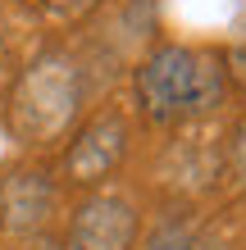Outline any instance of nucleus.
<instances>
[{"label":"nucleus","mask_w":246,"mask_h":250,"mask_svg":"<svg viewBox=\"0 0 246 250\" xmlns=\"http://www.w3.org/2000/svg\"><path fill=\"white\" fill-rule=\"evenodd\" d=\"M133 91H137V105L151 123L187 127V123L219 114V105L228 100V68L219 55H210L201 46L169 41V46H155L137 64Z\"/></svg>","instance_id":"obj_1"},{"label":"nucleus","mask_w":246,"mask_h":250,"mask_svg":"<svg viewBox=\"0 0 246 250\" xmlns=\"http://www.w3.org/2000/svg\"><path fill=\"white\" fill-rule=\"evenodd\" d=\"M82 100H87V86H82L78 60L64 50H46L19 73L9 91V105H5L9 132L19 141H55L73 127Z\"/></svg>","instance_id":"obj_2"},{"label":"nucleus","mask_w":246,"mask_h":250,"mask_svg":"<svg viewBox=\"0 0 246 250\" xmlns=\"http://www.w3.org/2000/svg\"><path fill=\"white\" fill-rule=\"evenodd\" d=\"M128 146H133V132H128V119L119 109L91 114L64 150V178L73 187H96V182L114 178L119 164L128 159Z\"/></svg>","instance_id":"obj_3"},{"label":"nucleus","mask_w":246,"mask_h":250,"mask_svg":"<svg viewBox=\"0 0 246 250\" xmlns=\"http://www.w3.org/2000/svg\"><path fill=\"white\" fill-rule=\"evenodd\" d=\"M137 232H141L137 209L123 196L100 191V196H87L73 209V218H68V237H64L60 250H133Z\"/></svg>","instance_id":"obj_4"},{"label":"nucleus","mask_w":246,"mask_h":250,"mask_svg":"<svg viewBox=\"0 0 246 250\" xmlns=\"http://www.w3.org/2000/svg\"><path fill=\"white\" fill-rule=\"evenodd\" d=\"M60 187L41 168H14L0 178V232L9 237H32L50 223Z\"/></svg>","instance_id":"obj_5"},{"label":"nucleus","mask_w":246,"mask_h":250,"mask_svg":"<svg viewBox=\"0 0 246 250\" xmlns=\"http://www.w3.org/2000/svg\"><path fill=\"white\" fill-rule=\"evenodd\" d=\"M141 250H210V241H205V232L196 223H187V218H164L146 237Z\"/></svg>","instance_id":"obj_6"},{"label":"nucleus","mask_w":246,"mask_h":250,"mask_svg":"<svg viewBox=\"0 0 246 250\" xmlns=\"http://www.w3.org/2000/svg\"><path fill=\"white\" fill-rule=\"evenodd\" d=\"M228 173L246 187V119L228 132Z\"/></svg>","instance_id":"obj_7"},{"label":"nucleus","mask_w":246,"mask_h":250,"mask_svg":"<svg viewBox=\"0 0 246 250\" xmlns=\"http://www.w3.org/2000/svg\"><path fill=\"white\" fill-rule=\"evenodd\" d=\"M46 9H55V14H82V9H91L96 0H41Z\"/></svg>","instance_id":"obj_8"}]
</instances>
